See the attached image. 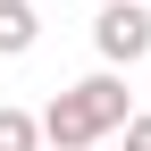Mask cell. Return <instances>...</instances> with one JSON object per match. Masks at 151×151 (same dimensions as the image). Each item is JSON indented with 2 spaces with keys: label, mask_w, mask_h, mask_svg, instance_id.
<instances>
[{
  "label": "cell",
  "mask_w": 151,
  "mask_h": 151,
  "mask_svg": "<svg viewBox=\"0 0 151 151\" xmlns=\"http://www.w3.org/2000/svg\"><path fill=\"white\" fill-rule=\"evenodd\" d=\"M126 118H134V101H126V84L101 67V76H84V84H67L34 126H42V143H50V151H92L101 134H118Z\"/></svg>",
  "instance_id": "6da1fadb"
},
{
  "label": "cell",
  "mask_w": 151,
  "mask_h": 151,
  "mask_svg": "<svg viewBox=\"0 0 151 151\" xmlns=\"http://www.w3.org/2000/svg\"><path fill=\"white\" fill-rule=\"evenodd\" d=\"M92 42H101V59H109V67L151 59V9H143V0H109V9L92 17Z\"/></svg>",
  "instance_id": "7a4b0ae2"
},
{
  "label": "cell",
  "mask_w": 151,
  "mask_h": 151,
  "mask_svg": "<svg viewBox=\"0 0 151 151\" xmlns=\"http://www.w3.org/2000/svg\"><path fill=\"white\" fill-rule=\"evenodd\" d=\"M34 42H42V9L34 0H0V59H17Z\"/></svg>",
  "instance_id": "3957f363"
},
{
  "label": "cell",
  "mask_w": 151,
  "mask_h": 151,
  "mask_svg": "<svg viewBox=\"0 0 151 151\" xmlns=\"http://www.w3.org/2000/svg\"><path fill=\"white\" fill-rule=\"evenodd\" d=\"M0 151H42V126L25 109H0Z\"/></svg>",
  "instance_id": "277c9868"
},
{
  "label": "cell",
  "mask_w": 151,
  "mask_h": 151,
  "mask_svg": "<svg viewBox=\"0 0 151 151\" xmlns=\"http://www.w3.org/2000/svg\"><path fill=\"white\" fill-rule=\"evenodd\" d=\"M118 134H126V151H151V109H143V118H126Z\"/></svg>",
  "instance_id": "5b68a950"
}]
</instances>
